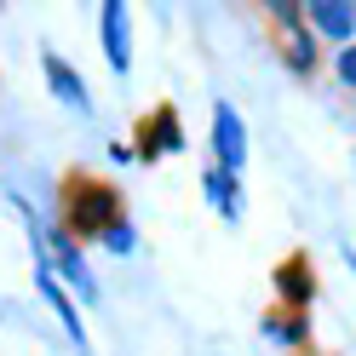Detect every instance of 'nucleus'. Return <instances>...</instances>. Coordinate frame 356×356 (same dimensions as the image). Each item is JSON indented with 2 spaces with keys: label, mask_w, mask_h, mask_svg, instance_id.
I'll return each mask as SVG.
<instances>
[{
  "label": "nucleus",
  "mask_w": 356,
  "mask_h": 356,
  "mask_svg": "<svg viewBox=\"0 0 356 356\" xmlns=\"http://www.w3.org/2000/svg\"><path fill=\"white\" fill-rule=\"evenodd\" d=\"M70 225H75V236L104 241L109 230L121 225V195L109 184H98V178H75L70 184Z\"/></svg>",
  "instance_id": "nucleus-1"
},
{
  "label": "nucleus",
  "mask_w": 356,
  "mask_h": 356,
  "mask_svg": "<svg viewBox=\"0 0 356 356\" xmlns=\"http://www.w3.org/2000/svg\"><path fill=\"white\" fill-rule=\"evenodd\" d=\"M299 17H305V6H270V24H276L287 70L310 75V70H316V40H310V24H299Z\"/></svg>",
  "instance_id": "nucleus-2"
},
{
  "label": "nucleus",
  "mask_w": 356,
  "mask_h": 356,
  "mask_svg": "<svg viewBox=\"0 0 356 356\" xmlns=\"http://www.w3.org/2000/svg\"><path fill=\"white\" fill-rule=\"evenodd\" d=\"M213 149H218V167L225 172H241V161H248V127H241V115L230 104L213 109Z\"/></svg>",
  "instance_id": "nucleus-3"
},
{
  "label": "nucleus",
  "mask_w": 356,
  "mask_h": 356,
  "mask_svg": "<svg viewBox=\"0 0 356 356\" xmlns=\"http://www.w3.org/2000/svg\"><path fill=\"white\" fill-rule=\"evenodd\" d=\"M47 241H52V259H58V270H63V276H70V282L81 287V299H86V305H98V276L86 270V259L75 253V241L63 236V230H47Z\"/></svg>",
  "instance_id": "nucleus-4"
},
{
  "label": "nucleus",
  "mask_w": 356,
  "mask_h": 356,
  "mask_svg": "<svg viewBox=\"0 0 356 356\" xmlns=\"http://www.w3.org/2000/svg\"><path fill=\"white\" fill-rule=\"evenodd\" d=\"M305 24H310V35L345 40L356 29V6H350V0H316V6H305Z\"/></svg>",
  "instance_id": "nucleus-5"
},
{
  "label": "nucleus",
  "mask_w": 356,
  "mask_h": 356,
  "mask_svg": "<svg viewBox=\"0 0 356 356\" xmlns=\"http://www.w3.org/2000/svg\"><path fill=\"white\" fill-rule=\"evenodd\" d=\"M104 52H109V70H115V75H127V6H121V0H109V6H104Z\"/></svg>",
  "instance_id": "nucleus-6"
},
{
  "label": "nucleus",
  "mask_w": 356,
  "mask_h": 356,
  "mask_svg": "<svg viewBox=\"0 0 356 356\" xmlns=\"http://www.w3.org/2000/svg\"><path fill=\"white\" fill-rule=\"evenodd\" d=\"M47 81H52V92L63 98V104H75V109H92V98H86V86L75 81V70L63 63L58 52H47Z\"/></svg>",
  "instance_id": "nucleus-7"
},
{
  "label": "nucleus",
  "mask_w": 356,
  "mask_h": 356,
  "mask_svg": "<svg viewBox=\"0 0 356 356\" xmlns=\"http://www.w3.org/2000/svg\"><path fill=\"white\" fill-rule=\"evenodd\" d=\"M35 282H40V293H47V305L58 310V322L70 327V339H81V316H75V305H70V293L58 287V276L47 270V259H40V270H35Z\"/></svg>",
  "instance_id": "nucleus-8"
},
{
  "label": "nucleus",
  "mask_w": 356,
  "mask_h": 356,
  "mask_svg": "<svg viewBox=\"0 0 356 356\" xmlns=\"http://www.w3.org/2000/svg\"><path fill=\"white\" fill-rule=\"evenodd\" d=\"M276 293L287 305H310V264L305 259H287L282 270H276Z\"/></svg>",
  "instance_id": "nucleus-9"
},
{
  "label": "nucleus",
  "mask_w": 356,
  "mask_h": 356,
  "mask_svg": "<svg viewBox=\"0 0 356 356\" xmlns=\"http://www.w3.org/2000/svg\"><path fill=\"white\" fill-rule=\"evenodd\" d=\"M207 195L218 202V213H225V218H241V184H236V172H225V167L207 172Z\"/></svg>",
  "instance_id": "nucleus-10"
},
{
  "label": "nucleus",
  "mask_w": 356,
  "mask_h": 356,
  "mask_svg": "<svg viewBox=\"0 0 356 356\" xmlns=\"http://www.w3.org/2000/svg\"><path fill=\"white\" fill-rule=\"evenodd\" d=\"M161 149H178V121H172V109H155V132L138 144L144 161H149V155H161Z\"/></svg>",
  "instance_id": "nucleus-11"
},
{
  "label": "nucleus",
  "mask_w": 356,
  "mask_h": 356,
  "mask_svg": "<svg viewBox=\"0 0 356 356\" xmlns=\"http://www.w3.org/2000/svg\"><path fill=\"white\" fill-rule=\"evenodd\" d=\"M104 248H109V253H121V259L132 253V225H127V218H121V225H115V230L104 236Z\"/></svg>",
  "instance_id": "nucleus-12"
},
{
  "label": "nucleus",
  "mask_w": 356,
  "mask_h": 356,
  "mask_svg": "<svg viewBox=\"0 0 356 356\" xmlns=\"http://www.w3.org/2000/svg\"><path fill=\"white\" fill-rule=\"evenodd\" d=\"M339 81H345V86H350V92H356V47H350V52H345V58H339Z\"/></svg>",
  "instance_id": "nucleus-13"
}]
</instances>
